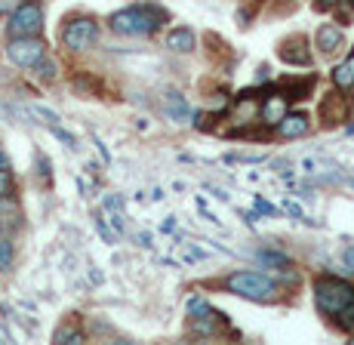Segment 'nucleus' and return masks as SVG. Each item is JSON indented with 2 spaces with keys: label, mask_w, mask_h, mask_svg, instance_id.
<instances>
[{
  "label": "nucleus",
  "mask_w": 354,
  "mask_h": 345,
  "mask_svg": "<svg viewBox=\"0 0 354 345\" xmlns=\"http://www.w3.org/2000/svg\"><path fill=\"white\" fill-rule=\"evenodd\" d=\"M315 302L324 317H330L342 333H354V283L324 274L315 281Z\"/></svg>",
  "instance_id": "nucleus-1"
},
{
  "label": "nucleus",
  "mask_w": 354,
  "mask_h": 345,
  "mask_svg": "<svg viewBox=\"0 0 354 345\" xmlns=\"http://www.w3.org/2000/svg\"><path fill=\"white\" fill-rule=\"evenodd\" d=\"M163 22H167V10L158 3H133L108 19L114 35L124 37H151L154 31L163 28Z\"/></svg>",
  "instance_id": "nucleus-2"
},
{
  "label": "nucleus",
  "mask_w": 354,
  "mask_h": 345,
  "mask_svg": "<svg viewBox=\"0 0 354 345\" xmlns=\"http://www.w3.org/2000/svg\"><path fill=\"white\" fill-rule=\"evenodd\" d=\"M225 290L250 302H274L281 296V287L265 272H234L225 277Z\"/></svg>",
  "instance_id": "nucleus-3"
},
{
  "label": "nucleus",
  "mask_w": 354,
  "mask_h": 345,
  "mask_svg": "<svg viewBox=\"0 0 354 345\" xmlns=\"http://www.w3.org/2000/svg\"><path fill=\"white\" fill-rule=\"evenodd\" d=\"M40 31H44V6L37 0H22L6 19L10 37H40Z\"/></svg>",
  "instance_id": "nucleus-4"
},
{
  "label": "nucleus",
  "mask_w": 354,
  "mask_h": 345,
  "mask_svg": "<svg viewBox=\"0 0 354 345\" xmlns=\"http://www.w3.org/2000/svg\"><path fill=\"white\" fill-rule=\"evenodd\" d=\"M99 40V22L93 16H77L62 28V44L71 53H84L90 50L93 44Z\"/></svg>",
  "instance_id": "nucleus-5"
},
{
  "label": "nucleus",
  "mask_w": 354,
  "mask_h": 345,
  "mask_svg": "<svg viewBox=\"0 0 354 345\" xmlns=\"http://www.w3.org/2000/svg\"><path fill=\"white\" fill-rule=\"evenodd\" d=\"M46 56V44L40 37H10L6 44V59L19 68H34Z\"/></svg>",
  "instance_id": "nucleus-6"
},
{
  "label": "nucleus",
  "mask_w": 354,
  "mask_h": 345,
  "mask_svg": "<svg viewBox=\"0 0 354 345\" xmlns=\"http://www.w3.org/2000/svg\"><path fill=\"white\" fill-rule=\"evenodd\" d=\"M287 111H290V102L281 96V93H274V90H271V93H265V96H262V102H259L256 120H259V124H265V127H274L277 120H281Z\"/></svg>",
  "instance_id": "nucleus-7"
},
{
  "label": "nucleus",
  "mask_w": 354,
  "mask_h": 345,
  "mask_svg": "<svg viewBox=\"0 0 354 345\" xmlns=\"http://www.w3.org/2000/svg\"><path fill=\"white\" fill-rule=\"evenodd\" d=\"M274 130H277V136H283V139H299V136H305V133H311V118L305 111H287L274 124Z\"/></svg>",
  "instance_id": "nucleus-8"
},
{
  "label": "nucleus",
  "mask_w": 354,
  "mask_h": 345,
  "mask_svg": "<svg viewBox=\"0 0 354 345\" xmlns=\"http://www.w3.org/2000/svg\"><path fill=\"white\" fill-rule=\"evenodd\" d=\"M163 111L176 120V124H188L192 120V108H188V99L182 96L179 90H167L163 93Z\"/></svg>",
  "instance_id": "nucleus-9"
},
{
  "label": "nucleus",
  "mask_w": 354,
  "mask_h": 345,
  "mask_svg": "<svg viewBox=\"0 0 354 345\" xmlns=\"http://www.w3.org/2000/svg\"><path fill=\"white\" fill-rule=\"evenodd\" d=\"M277 56H281V62L296 65V68H308L311 65V50L302 46V40H290V44L277 46Z\"/></svg>",
  "instance_id": "nucleus-10"
},
{
  "label": "nucleus",
  "mask_w": 354,
  "mask_h": 345,
  "mask_svg": "<svg viewBox=\"0 0 354 345\" xmlns=\"http://www.w3.org/2000/svg\"><path fill=\"white\" fill-rule=\"evenodd\" d=\"M311 90H315V74H311V77H302V80H283L281 96L287 99V102H302V99L311 96Z\"/></svg>",
  "instance_id": "nucleus-11"
},
{
  "label": "nucleus",
  "mask_w": 354,
  "mask_h": 345,
  "mask_svg": "<svg viewBox=\"0 0 354 345\" xmlns=\"http://www.w3.org/2000/svg\"><path fill=\"white\" fill-rule=\"evenodd\" d=\"M315 46L321 53H333V50H339L342 46V28H336V25H321L317 28V35H315Z\"/></svg>",
  "instance_id": "nucleus-12"
},
{
  "label": "nucleus",
  "mask_w": 354,
  "mask_h": 345,
  "mask_svg": "<svg viewBox=\"0 0 354 345\" xmlns=\"http://www.w3.org/2000/svg\"><path fill=\"white\" fill-rule=\"evenodd\" d=\"M167 50H173V53H192L194 50V31L192 28H173L167 35Z\"/></svg>",
  "instance_id": "nucleus-13"
},
{
  "label": "nucleus",
  "mask_w": 354,
  "mask_h": 345,
  "mask_svg": "<svg viewBox=\"0 0 354 345\" xmlns=\"http://www.w3.org/2000/svg\"><path fill=\"white\" fill-rule=\"evenodd\" d=\"M333 84H336V90H354V53L342 65L333 68Z\"/></svg>",
  "instance_id": "nucleus-14"
},
{
  "label": "nucleus",
  "mask_w": 354,
  "mask_h": 345,
  "mask_svg": "<svg viewBox=\"0 0 354 345\" xmlns=\"http://www.w3.org/2000/svg\"><path fill=\"white\" fill-rule=\"evenodd\" d=\"M259 262L262 265H271V268H290L292 262H290V256L287 253H277V250H259Z\"/></svg>",
  "instance_id": "nucleus-15"
},
{
  "label": "nucleus",
  "mask_w": 354,
  "mask_h": 345,
  "mask_svg": "<svg viewBox=\"0 0 354 345\" xmlns=\"http://www.w3.org/2000/svg\"><path fill=\"white\" fill-rule=\"evenodd\" d=\"M86 336H84V330H77V327H71V324H65V327H59L56 333H53V342H68V345H77V342H84Z\"/></svg>",
  "instance_id": "nucleus-16"
},
{
  "label": "nucleus",
  "mask_w": 354,
  "mask_h": 345,
  "mask_svg": "<svg viewBox=\"0 0 354 345\" xmlns=\"http://www.w3.org/2000/svg\"><path fill=\"white\" fill-rule=\"evenodd\" d=\"M12 259H16V247H12L10 238H3V234H0V274L10 272Z\"/></svg>",
  "instance_id": "nucleus-17"
},
{
  "label": "nucleus",
  "mask_w": 354,
  "mask_h": 345,
  "mask_svg": "<svg viewBox=\"0 0 354 345\" xmlns=\"http://www.w3.org/2000/svg\"><path fill=\"white\" fill-rule=\"evenodd\" d=\"M31 71H37V77H40V80H46V84H53V80L59 77V68H56V62H50V59H46V56L40 59V62L34 65Z\"/></svg>",
  "instance_id": "nucleus-18"
},
{
  "label": "nucleus",
  "mask_w": 354,
  "mask_h": 345,
  "mask_svg": "<svg viewBox=\"0 0 354 345\" xmlns=\"http://www.w3.org/2000/svg\"><path fill=\"white\" fill-rule=\"evenodd\" d=\"M12 192H16V182H12L10 167H0V201L12 198Z\"/></svg>",
  "instance_id": "nucleus-19"
},
{
  "label": "nucleus",
  "mask_w": 354,
  "mask_h": 345,
  "mask_svg": "<svg viewBox=\"0 0 354 345\" xmlns=\"http://www.w3.org/2000/svg\"><path fill=\"white\" fill-rule=\"evenodd\" d=\"M31 114H37V118H44V124H59V114L56 111H50V108H44V105H31Z\"/></svg>",
  "instance_id": "nucleus-20"
},
{
  "label": "nucleus",
  "mask_w": 354,
  "mask_h": 345,
  "mask_svg": "<svg viewBox=\"0 0 354 345\" xmlns=\"http://www.w3.org/2000/svg\"><path fill=\"white\" fill-rule=\"evenodd\" d=\"M50 130H53V136H59V139H62V142H65V145H68V148H71V151H74V148H77V139H74V136H71V133H65V130H62V127H59V124H53V127H50Z\"/></svg>",
  "instance_id": "nucleus-21"
},
{
  "label": "nucleus",
  "mask_w": 354,
  "mask_h": 345,
  "mask_svg": "<svg viewBox=\"0 0 354 345\" xmlns=\"http://www.w3.org/2000/svg\"><path fill=\"white\" fill-rule=\"evenodd\" d=\"M96 228H99V234H102V238H105L108 243H114V238H118V234H114V232H111V228H108L105 216H96Z\"/></svg>",
  "instance_id": "nucleus-22"
},
{
  "label": "nucleus",
  "mask_w": 354,
  "mask_h": 345,
  "mask_svg": "<svg viewBox=\"0 0 354 345\" xmlns=\"http://www.w3.org/2000/svg\"><path fill=\"white\" fill-rule=\"evenodd\" d=\"M342 262H345V268H351L354 272V243H348V247L342 250Z\"/></svg>",
  "instance_id": "nucleus-23"
},
{
  "label": "nucleus",
  "mask_w": 354,
  "mask_h": 345,
  "mask_svg": "<svg viewBox=\"0 0 354 345\" xmlns=\"http://www.w3.org/2000/svg\"><path fill=\"white\" fill-rule=\"evenodd\" d=\"M19 3H22V0H0V16H10Z\"/></svg>",
  "instance_id": "nucleus-24"
},
{
  "label": "nucleus",
  "mask_w": 354,
  "mask_h": 345,
  "mask_svg": "<svg viewBox=\"0 0 354 345\" xmlns=\"http://www.w3.org/2000/svg\"><path fill=\"white\" fill-rule=\"evenodd\" d=\"M256 209H259V213H265V216H274L277 213V209L271 207L268 201H262V198H256Z\"/></svg>",
  "instance_id": "nucleus-25"
},
{
  "label": "nucleus",
  "mask_w": 354,
  "mask_h": 345,
  "mask_svg": "<svg viewBox=\"0 0 354 345\" xmlns=\"http://www.w3.org/2000/svg\"><path fill=\"white\" fill-rule=\"evenodd\" d=\"M283 209H287L290 216H296V219H302V209H299V204H292V201H283Z\"/></svg>",
  "instance_id": "nucleus-26"
},
{
  "label": "nucleus",
  "mask_w": 354,
  "mask_h": 345,
  "mask_svg": "<svg viewBox=\"0 0 354 345\" xmlns=\"http://www.w3.org/2000/svg\"><path fill=\"white\" fill-rule=\"evenodd\" d=\"M339 3H342V0H321L317 6H321V10H333V6H339Z\"/></svg>",
  "instance_id": "nucleus-27"
},
{
  "label": "nucleus",
  "mask_w": 354,
  "mask_h": 345,
  "mask_svg": "<svg viewBox=\"0 0 354 345\" xmlns=\"http://www.w3.org/2000/svg\"><path fill=\"white\" fill-rule=\"evenodd\" d=\"M0 234H3V219H0Z\"/></svg>",
  "instance_id": "nucleus-28"
},
{
  "label": "nucleus",
  "mask_w": 354,
  "mask_h": 345,
  "mask_svg": "<svg viewBox=\"0 0 354 345\" xmlns=\"http://www.w3.org/2000/svg\"><path fill=\"white\" fill-rule=\"evenodd\" d=\"M348 6H351V10H354V0H348Z\"/></svg>",
  "instance_id": "nucleus-29"
},
{
  "label": "nucleus",
  "mask_w": 354,
  "mask_h": 345,
  "mask_svg": "<svg viewBox=\"0 0 354 345\" xmlns=\"http://www.w3.org/2000/svg\"><path fill=\"white\" fill-rule=\"evenodd\" d=\"M351 118H354V108H351Z\"/></svg>",
  "instance_id": "nucleus-30"
}]
</instances>
